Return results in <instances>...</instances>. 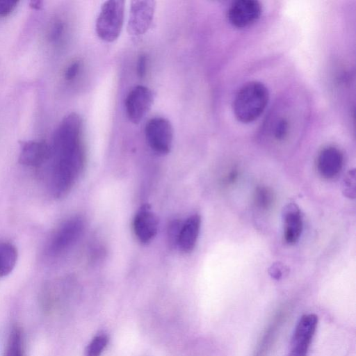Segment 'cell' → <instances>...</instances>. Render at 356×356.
Returning <instances> with one entry per match:
<instances>
[{
	"instance_id": "5b68a950",
	"label": "cell",
	"mask_w": 356,
	"mask_h": 356,
	"mask_svg": "<svg viewBox=\"0 0 356 356\" xmlns=\"http://www.w3.org/2000/svg\"><path fill=\"white\" fill-rule=\"evenodd\" d=\"M145 134L149 147L156 153L168 154L171 149L173 140L172 127L166 118L155 117L151 118L145 127Z\"/></svg>"
},
{
	"instance_id": "6da1fadb",
	"label": "cell",
	"mask_w": 356,
	"mask_h": 356,
	"mask_svg": "<svg viewBox=\"0 0 356 356\" xmlns=\"http://www.w3.org/2000/svg\"><path fill=\"white\" fill-rule=\"evenodd\" d=\"M85 161L82 119L71 113L58 124L50 146L48 183L55 198L70 191L83 170Z\"/></svg>"
},
{
	"instance_id": "7c38bea8",
	"label": "cell",
	"mask_w": 356,
	"mask_h": 356,
	"mask_svg": "<svg viewBox=\"0 0 356 356\" xmlns=\"http://www.w3.org/2000/svg\"><path fill=\"white\" fill-rule=\"evenodd\" d=\"M283 236L289 245L296 244L302 234L303 228L302 216L297 204H286L282 211Z\"/></svg>"
},
{
	"instance_id": "7a4b0ae2",
	"label": "cell",
	"mask_w": 356,
	"mask_h": 356,
	"mask_svg": "<svg viewBox=\"0 0 356 356\" xmlns=\"http://www.w3.org/2000/svg\"><path fill=\"white\" fill-rule=\"evenodd\" d=\"M268 99V90L262 83L248 82L240 88L234 97V115L243 123L252 122L264 111Z\"/></svg>"
},
{
	"instance_id": "30bf717a",
	"label": "cell",
	"mask_w": 356,
	"mask_h": 356,
	"mask_svg": "<svg viewBox=\"0 0 356 356\" xmlns=\"http://www.w3.org/2000/svg\"><path fill=\"white\" fill-rule=\"evenodd\" d=\"M317 169L325 179H331L337 177L343 165V154L334 146L324 147L317 157Z\"/></svg>"
},
{
	"instance_id": "484cf974",
	"label": "cell",
	"mask_w": 356,
	"mask_h": 356,
	"mask_svg": "<svg viewBox=\"0 0 356 356\" xmlns=\"http://www.w3.org/2000/svg\"><path fill=\"white\" fill-rule=\"evenodd\" d=\"M43 2L40 0L31 1L30 6L34 9H40L43 6Z\"/></svg>"
},
{
	"instance_id": "277c9868",
	"label": "cell",
	"mask_w": 356,
	"mask_h": 356,
	"mask_svg": "<svg viewBox=\"0 0 356 356\" xmlns=\"http://www.w3.org/2000/svg\"><path fill=\"white\" fill-rule=\"evenodd\" d=\"M85 228L84 220L74 216L65 221L54 232L47 246V253L58 256L69 250L79 240Z\"/></svg>"
},
{
	"instance_id": "ac0fdd59",
	"label": "cell",
	"mask_w": 356,
	"mask_h": 356,
	"mask_svg": "<svg viewBox=\"0 0 356 356\" xmlns=\"http://www.w3.org/2000/svg\"><path fill=\"white\" fill-rule=\"evenodd\" d=\"M108 343V337L105 334L95 337L86 349V356H100Z\"/></svg>"
},
{
	"instance_id": "8992f818",
	"label": "cell",
	"mask_w": 356,
	"mask_h": 356,
	"mask_svg": "<svg viewBox=\"0 0 356 356\" xmlns=\"http://www.w3.org/2000/svg\"><path fill=\"white\" fill-rule=\"evenodd\" d=\"M317 324L318 316L314 314L301 317L295 328L287 356H307Z\"/></svg>"
},
{
	"instance_id": "7402d4cb",
	"label": "cell",
	"mask_w": 356,
	"mask_h": 356,
	"mask_svg": "<svg viewBox=\"0 0 356 356\" xmlns=\"http://www.w3.org/2000/svg\"><path fill=\"white\" fill-rule=\"evenodd\" d=\"M80 66L81 64L79 60H76L70 63L66 68L64 73V77L65 80H74L79 74V72L80 70Z\"/></svg>"
},
{
	"instance_id": "9a60e30c",
	"label": "cell",
	"mask_w": 356,
	"mask_h": 356,
	"mask_svg": "<svg viewBox=\"0 0 356 356\" xmlns=\"http://www.w3.org/2000/svg\"><path fill=\"white\" fill-rule=\"evenodd\" d=\"M17 250L14 245L0 242V278L9 275L15 266Z\"/></svg>"
},
{
	"instance_id": "44dd1931",
	"label": "cell",
	"mask_w": 356,
	"mask_h": 356,
	"mask_svg": "<svg viewBox=\"0 0 356 356\" xmlns=\"http://www.w3.org/2000/svg\"><path fill=\"white\" fill-rule=\"evenodd\" d=\"M19 1L13 0L0 1V17H6L17 7Z\"/></svg>"
},
{
	"instance_id": "4fadbf2b",
	"label": "cell",
	"mask_w": 356,
	"mask_h": 356,
	"mask_svg": "<svg viewBox=\"0 0 356 356\" xmlns=\"http://www.w3.org/2000/svg\"><path fill=\"white\" fill-rule=\"evenodd\" d=\"M133 225L134 233L142 243L151 241L157 233V218L147 205L136 213Z\"/></svg>"
},
{
	"instance_id": "8fae6325",
	"label": "cell",
	"mask_w": 356,
	"mask_h": 356,
	"mask_svg": "<svg viewBox=\"0 0 356 356\" xmlns=\"http://www.w3.org/2000/svg\"><path fill=\"white\" fill-rule=\"evenodd\" d=\"M50 147L44 141L20 142L19 162L29 167H38L48 161Z\"/></svg>"
},
{
	"instance_id": "d4e9b609",
	"label": "cell",
	"mask_w": 356,
	"mask_h": 356,
	"mask_svg": "<svg viewBox=\"0 0 356 356\" xmlns=\"http://www.w3.org/2000/svg\"><path fill=\"white\" fill-rule=\"evenodd\" d=\"M64 26L62 23L58 22L54 25L50 32V38L53 41L59 40L63 33Z\"/></svg>"
},
{
	"instance_id": "ffe728a7",
	"label": "cell",
	"mask_w": 356,
	"mask_h": 356,
	"mask_svg": "<svg viewBox=\"0 0 356 356\" xmlns=\"http://www.w3.org/2000/svg\"><path fill=\"white\" fill-rule=\"evenodd\" d=\"M343 193L348 198L355 197V171L350 170L343 179Z\"/></svg>"
},
{
	"instance_id": "e0dca14e",
	"label": "cell",
	"mask_w": 356,
	"mask_h": 356,
	"mask_svg": "<svg viewBox=\"0 0 356 356\" xmlns=\"http://www.w3.org/2000/svg\"><path fill=\"white\" fill-rule=\"evenodd\" d=\"M254 198L257 207L264 211L270 209L274 202L272 191L265 186H259L256 189Z\"/></svg>"
},
{
	"instance_id": "9c48e42d",
	"label": "cell",
	"mask_w": 356,
	"mask_h": 356,
	"mask_svg": "<svg viewBox=\"0 0 356 356\" xmlns=\"http://www.w3.org/2000/svg\"><path fill=\"white\" fill-rule=\"evenodd\" d=\"M262 8L255 0H237L227 10L229 23L236 28H245L254 24L261 17Z\"/></svg>"
},
{
	"instance_id": "2e32d148",
	"label": "cell",
	"mask_w": 356,
	"mask_h": 356,
	"mask_svg": "<svg viewBox=\"0 0 356 356\" xmlns=\"http://www.w3.org/2000/svg\"><path fill=\"white\" fill-rule=\"evenodd\" d=\"M3 356H23L22 332L18 327L12 330Z\"/></svg>"
},
{
	"instance_id": "3957f363",
	"label": "cell",
	"mask_w": 356,
	"mask_h": 356,
	"mask_svg": "<svg viewBox=\"0 0 356 356\" xmlns=\"http://www.w3.org/2000/svg\"><path fill=\"white\" fill-rule=\"evenodd\" d=\"M124 19V1H105L99 10L95 23L98 37L107 42L117 40L122 29Z\"/></svg>"
},
{
	"instance_id": "ba28073f",
	"label": "cell",
	"mask_w": 356,
	"mask_h": 356,
	"mask_svg": "<svg viewBox=\"0 0 356 356\" xmlns=\"http://www.w3.org/2000/svg\"><path fill=\"white\" fill-rule=\"evenodd\" d=\"M154 102L152 91L146 86H137L128 93L125 99L127 118L134 123H139L150 110Z\"/></svg>"
},
{
	"instance_id": "cb8c5ba5",
	"label": "cell",
	"mask_w": 356,
	"mask_h": 356,
	"mask_svg": "<svg viewBox=\"0 0 356 356\" xmlns=\"http://www.w3.org/2000/svg\"><path fill=\"white\" fill-rule=\"evenodd\" d=\"M283 271L284 272V266L280 263L273 264L269 268V274L276 280L282 277Z\"/></svg>"
},
{
	"instance_id": "603a6c76",
	"label": "cell",
	"mask_w": 356,
	"mask_h": 356,
	"mask_svg": "<svg viewBox=\"0 0 356 356\" xmlns=\"http://www.w3.org/2000/svg\"><path fill=\"white\" fill-rule=\"evenodd\" d=\"M147 70V57L142 54L138 59L136 72L139 77L143 78L146 74Z\"/></svg>"
},
{
	"instance_id": "5bb4252c",
	"label": "cell",
	"mask_w": 356,
	"mask_h": 356,
	"mask_svg": "<svg viewBox=\"0 0 356 356\" xmlns=\"http://www.w3.org/2000/svg\"><path fill=\"white\" fill-rule=\"evenodd\" d=\"M201 226V218L198 214L188 217L181 223L177 245L184 252H190L195 248Z\"/></svg>"
},
{
	"instance_id": "d6986e66",
	"label": "cell",
	"mask_w": 356,
	"mask_h": 356,
	"mask_svg": "<svg viewBox=\"0 0 356 356\" xmlns=\"http://www.w3.org/2000/svg\"><path fill=\"white\" fill-rule=\"evenodd\" d=\"M290 124L285 118H280L273 124L272 134L277 141H283L289 134Z\"/></svg>"
},
{
	"instance_id": "52a82bcc",
	"label": "cell",
	"mask_w": 356,
	"mask_h": 356,
	"mask_svg": "<svg viewBox=\"0 0 356 356\" xmlns=\"http://www.w3.org/2000/svg\"><path fill=\"white\" fill-rule=\"evenodd\" d=\"M155 9L154 1H132L127 23L129 33L135 36L145 33L152 24Z\"/></svg>"
}]
</instances>
